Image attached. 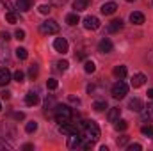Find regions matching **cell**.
Listing matches in <instances>:
<instances>
[{
  "label": "cell",
  "instance_id": "1",
  "mask_svg": "<svg viewBox=\"0 0 153 151\" xmlns=\"http://www.w3.org/2000/svg\"><path fill=\"white\" fill-rule=\"evenodd\" d=\"M80 133H82L84 142L94 144L100 139V128H98V124L94 121H82L80 123Z\"/></svg>",
  "mask_w": 153,
  "mask_h": 151
},
{
  "label": "cell",
  "instance_id": "2",
  "mask_svg": "<svg viewBox=\"0 0 153 151\" xmlns=\"http://www.w3.org/2000/svg\"><path fill=\"white\" fill-rule=\"evenodd\" d=\"M53 117L59 124L62 123H70L73 119V110L68 107V105H55V110H53Z\"/></svg>",
  "mask_w": 153,
  "mask_h": 151
},
{
  "label": "cell",
  "instance_id": "3",
  "mask_svg": "<svg viewBox=\"0 0 153 151\" xmlns=\"http://www.w3.org/2000/svg\"><path fill=\"white\" fill-rule=\"evenodd\" d=\"M39 32L45 34V36H52V34H57L59 32V23L55 20H46L39 25Z\"/></svg>",
  "mask_w": 153,
  "mask_h": 151
},
{
  "label": "cell",
  "instance_id": "4",
  "mask_svg": "<svg viewBox=\"0 0 153 151\" xmlns=\"http://www.w3.org/2000/svg\"><path fill=\"white\" fill-rule=\"evenodd\" d=\"M126 93H128V85H126L121 78L116 82L114 85H112V89H111V94H112V98H116V100L125 98V96H126Z\"/></svg>",
  "mask_w": 153,
  "mask_h": 151
},
{
  "label": "cell",
  "instance_id": "5",
  "mask_svg": "<svg viewBox=\"0 0 153 151\" xmlns=\"http://www.w3.org/2000/svg\"><path fill=\"white\" fill-rule=\"evenodd\" d=\"M59 132L64 133V135H73V133H78V126H75L71 121L70 123H62V124H59Z\"/></svg>",
  "mask_w": 153,
  "mask_h": 151
},
{
  "label": "cell",
  "instance_id": "6",
  "mask_svg": "<svg viewBox=\"0 0 153 151\" xmlns=\"http://www.w3.org/2000/svg\"><path fill=\"white\" fill-rule=\"evenodd\" d=\"M84 27L87 30H96V29H100V20L96 16H85L84 18Z\"/></svg>",
  "mask_w": 153,
  "mask_h": 151
},
{
  "label": "cell",
  "instance_id": "7",
  "mask_svg": "<svg viewBox=\"0 0 153 151\" xmlns=\"http://www.w3.org/2000/svg\"><path fill=\"white\" fill-rule=\"evenodd\" d=\"M141 117L144 123H152L153 121V103H148L146 107H143L141 110Z\"/></svg>",
  "mask_w": 153,
  "mask_h": 151
},
{
  "label": "cell",
  "instance_id": "8",
  "mask_svg": "<svg viewBox=\"0 0 153 151\" xmlns=\"http://www.w3.org/2000/svg\"><path fill=\"white\" fill-rule=\"evenodd\" d=\"M112 48H114V44H112V41L107 38H103L100 41V44H98V52H102V53H111L112 52Z\"/></svg>",
  "mask_w": 153,
  "mask_h": 151
},
{
  "label": "cell",
  "instance_id": "9",
  "mask_svg": "<svg viewBox=\"0 0 153 151\" xmlns=\"http://www.w3.org/2000/svg\"><path fill=\"white\" fill-rule=\"evenodd\" d=\"M100 11H102V14L111 16V14H114L116 11H117V4H116V2H107V4H103V5L100 7Z\"/></svg>",
  "mask_w": 153,
  "mask_h": 151
},
{
  "label": "cell",
  "instance_id": "10",
  "mask_svg": "<svg viewBox=\"0 0 153 151\" xmlns=\"http://www.w3.org/2000/svg\"><path fill=\"white\" fill-rule=\"evenodd\" d=\"M80 146H82V137H78V133L68 135V148L70 150H76Z\"/></svg>",
  "mask_w": 153,
  "mask_h": 151
},
{
  "label": "cell",
  "instance_id": "11",
  "mask_svg": "<svg viewBox=\"0 0 153 151\" xmlns=\"http://www.w3.org/2000/svg\"><path fill=\"white\" fill-rule=\"evenodd\" d=\"M53 48H55L59 53H66V52H68V41L64 38H57L53 41Z\"/></svg>",
  "mask_w": 153,
  "mask_h": 151
},
{
  "label": "cell",
  "instance_id": "12",
  "mask_svg": "<svg viewBox=\"0 0 153 151\" xmlns=\"http://www.w3.org/2000/svg\"><path fill=\"white\" fill-rule=\"evenodd\" d=\"M144 84H146V75H143V73H135V75L132 76V87H134V89L143 87Z\"/></svg>",
  "mask_w": 153,
  "mask_h": 151
},
{
  "label": "cell",
  "instance_id": "13",
  "mask_svg": "<svg viewBox=\"0 0 153 151\" xmlns=\"http://www.w3.org/2000/svg\"><path fill=\"white\" fill-rule=\"evenodd\" d=\"M2 132H4V135L7 137V139H14L16 137V130H14V126H11L9 123H2Z\"/></svg>",
  "mask_w": 153,
  "mask_h": 151
},
{
  "label": "cell",
  "instance_id": "14",
  "mask_svg": "<svg viewBox=\"0 0 153 151\" xmlns=\"http://www.w3.org/2000/svg\"><path fill=\"white\" fill-rule=\"evenodd\" d=\"M32 7V0H16V9L20 13H27Z\"/></svg>",
  "mask_w": 153,
  "mask_h": 151
},
{
  "label": "cell",
  "instance_id": "15",
  "mask_svg": "<svg viewBox=\"0 0 153 151\" xmlns=\"http://www.w3.org/2000/svg\"><path fill=\"white\" fill-rule=\"evenodd\" d=\"M123 29V20H112L109 25H107V30L111 32V34H116V32H119Z\"/></svg>",
  "mask_w": 153,
  "mask_h": 151
},
{
  "label": "cell",
  "instance_id": "16",
  "mask_svg": "<svg viewBox=\"0 0 153 151\" xmlns=\"http://www.w3.org/2000/svg\"><path fill=\"white\" fill-rule=\"evenodd\" d=\"M9 82H11V73H9V70L0 66V85L4 87V85H7Z\"/></svg>",
  "mask_w": 153,
  "mask_h": 151
},
{
  "label": "cell",
  "instance_id": "17",
  "mask_svg": "<svg viewBox=\"0 0 153 151\" xmlns=\"http://www.w3.org/2000/svg\"><path fill=\"white\" fill-rule=\"evenodd\" d=\"M130 21H132L134 25H143V23H144V14L139 13V11H134V13L130 14Z\"/></svg>",
  "mask_w": 153,
  "mask_h": 151
},
{
  "label": "cell",
  "instance_id": "18",
  "mask_svg": "<svg viewBox=\"0 0 153 151\" xmlns=\"http://www.w3.org/2000/svg\"><path fill=\"white\" fill-rule=\"evenodd\" d=\"M38 101H39V96H38V93H36V91H30V93H27V94H25V103H27V105H30V107H32V105H36Z\"/></svg>",
  "mask_w": 153,
  "mask_h": 151
},
{
  "label": "cell",
  "instance_id": "19",
  "mask_svg": "<svg viewBox=\"0 0 153 151\" xmlns=\"http://www.w3.org/2000/svg\"><path fill=\"white\" fill-rule=\"evenodd\" d=\"M119 115H121V109H119V107H112V109H109L107 119H109L111 123H116V121L119 119Z\"/></svg>",
  "mask_w": 153,
  "mask_h": 151
},
{
  "label": "cell",
  "instance_id": "20",
  "mask_svg": "<svg viewBox=\"0 0 153 151\" xmlns=\"http://www.w3.org/2000/svg\"><path fill=\"white\" fill-rule=\"evenodd\" d=\"M55 98L50 94V96H46V100H45V112L50 114V110H55Z\"/></svg>",
  "mask_w": 153,
  "mask_h": 151
},
{
  "label": "cell",
  "instance_id": "21",
  "mask_svg": "<svg viewBox=\"0 0 153 151\" xmlns=\"http://www.w3.org/2000/svg\"><path fill=\"white\" fill-rule=\"evenodd\" d=\"M128 107H130V110H134V112H141L144 105H143V101H141L139 98H134V100H130Z\"/></svg>",
  "mask_w": 153,
  "mask_h": 151
},
{
  "label": "cell",
  "instance_id": "22",
  "mask_svg": "<svg viewBox=\"0 0 153 151\" xmlns=\"http://www.w3.org/2000/svg\"><path fill=\"white\" fill-rule=\"evenodd\" d=\"M89 2H91V0H75V2H73V9H75V13L85 11L87 5H89Z\"/></svg>",
  "mask_w": 153,
  "mask_h": 151
},
{
  "label": "cell",
  "instance_id": "23",
  "mask_svg": "<svg viewBox=\"0 0 153 151\" xmlns=\"http://www.w3.org/2000/svg\"><path fill=\"white\" fill-rule=\"evenodd\" d=\"M93 109H94L96 112H103V110L107 109V101H105V100H98V101L93 103Z\"/></svg>",
  "mask_w": 153,
  "mask_h": 151
},
{
  "label": "cell",
  "instance_id": "24",
  "mask_svg": "<svg viewBox=\"0 0 153 151\" xmlns=\"http://www.w3.org/2000/svg\"><path fill=\"white\" fill-rule=\"evenodd\" d=\"M78 21H80L78 13H71V14H68V16H66V23H68V25H71V27H73V25H76Z\"/></svg>",
  "mask_w": 153,
  "mask_h": 151
},
{
  "label": "cell",
  "instance_id": "25",
  "mask_svg": "<svg viewBox=\"0 0 153 151\" xmlns=\"http://www.w3.org/2000/svg\"><path fill=\"white\" fill-rule=\"evenodd\" d=\"M114 76L116 78H125V76H126V66H116Z\"/></svg>",
  "mask_w": 153,
  "mask_h": 151
},
{
  "label": "cell",
  "instance_id": "26",
  "mask_svg": "<svg viewBox=\"0 0 153 151\" xmlns=\"http://www.w3.org/2000/svg\"><path fill=\"white\" fill-rule=\"evenodd\" d=\"M114 128L117 130V132H125L126 128H128V123L126 121H123V119H117L114 123Z\"/></svg>",
  "mask_w": 153,
  "mask_h": 151
},
{
  "label": "cell",
  "instance_id": "27",
  "mask_svg": "<svg viewBox=\"0 0 153 151\" xmlns=\"http://www.w3.org/2000/svg\"><path fill=\"white\" fill-rule=\"evenodd\" d=\"M5 20H7L9 23H16V21H18V14H16V11H7Z\"/></svg>",
  "mask_w": 153,
  "mask_h": 151
},
{
  "label": "cell",
  "instance_id": "28",
  "mask_svg": "<svg viewBox=\"0 0 153 151\" xmlns=\"http://www.w3.org/2000/svg\"><path fill=\"white\" fill-rule=\"evenodd\" d=\"M14 52H16V57H18V59H22V61H25V59L29 57V52H27L25 48H20V46H18Z\"/></svg>",
  "mask_w": 153,
  "mask_h": 151
},
{
  "label": "cell",
  "instance_id": "29",
  "mask_svg": "<svg viewBox=\"0 0 153 151\" xmlns=\"http://www.w3.org/2000/svg\"><path fill=\"white\" fill-rule=\"evenodd\" d=\"M94 70H96V66H94L93 61H85L84 62V71L85 73H94Z\"/></svg>",
  "mask_w": 153,
  "mask_h": 151
},
{
  "label": "cell",
  "instance_id": "30",
  "mask_svg": "<svg viewBox=\"0 0 153 151\" xmlns=\"http://www.w3.org/2000/svg\"><path fill=\"white\" fill-rule=\"evenodd\" d=\"M36 130H38V123H36V121H29V123L25 124V132H27V133H34Z\"/></svg>",
  "mask_w": 153,
  "mask_h": 151
},
{
  "label": "cell",
  "instance_id": "31",
  "mask_svg": "<svg viewBox=\"0 0 153 151\" xmlns=\"http://www.w3.org/2000/svg\"><path fill=\"white\" fill-rule=\"evenodd\" d=\"M141 132H143V135L153 137V126H152V124H146V126H143V128H141Z\"/></svg>",
  "mask_w": 153,
  "mask_h": 151
},
{
  "label": "cell",
  "instance_id": "32",
  "mask_svg": "<svg viewBox=\"0 0 153 151\" xmlns=\"http://www.w3.org/2000/svg\"><path fill=\"white\" fill-rule=\"evenodd\" d=\"M38 75H39V70H38V66H36V64H32V66L29 68V76H30V78L34 80V78H36Z\"/></svg>",
  "mask_w": 153,
  "mask_h": 151
},
{
  "label": "cell",
  "instance_id": "33",
  "mask_svg": "<svg viewBox=\"0 0 153 151\" xmlns=\"http://www.w3.org/2000/svg\"><path fill=\"white\" fill-rule=\"evenodd\" d=\"M68 66H70L68 61H59V62H57V70H59V71H66Z\"/></svg>",
  "mask_w": 153,
  "mask_h": 151
},
{
  "label": "cell",
  "instance_id": "34",
  "mask_svg": "<svg viewBox=\"0 0 153 151\" xmlns=\"http://www.w3.org/2000/svg\"><path fill=\"white\" fill-rule=\"evenodd\" d=\"M38 11L41 13V14H48V13L52 11V7H50V5H46V4H41V5L38 7Z\"/></svg>",
  "mask_w": 153,
  "mask_h": 151
},
{
  "label": "cell",
  "instance_id": "35",
  "mask_svg": "<svg viewBox=\"0 0 153 151\" xmlns=\"http://www.w3.org/2000/svg\"><path fill=\"white\" fill-rule=\"evenodd\" d=\"M57 85H59V82H57L55 78H50V80L46 82V87H48V89H52V91H53V89H57Z\"/></svg>",
  "mask_w": 153,
  "mask_h": 151
},
{
  "label": "cell",
  "instance_id": "36",
  "mask_svg": "<svg viewBox=\"0 0 153 151\" xmlns=\"http://www.w3.org/2000/svg\"><path fill=\"white\" fill-rule=\"evenodd\" d=\"M13 78H14L16 82H23V78H25V73L18 70V71H14V75H13Z\"/></svg>",
  "mask_w": 153,
  "mask_h": 151
},
{
  "label": "cell",
  "instance_id": "37",
  "mask_svg": "<svg viewBox=\"0 0 153 151\" xmlns=\"http://www.w3.org/2000/svg\"><path fill=\"white\" fill-rule=\"evenodd\" d=\"M126 142H128V135H121V137L117 139V146H119V148L126 146Z\"/></svg>",
  "mask_w": 153,
  "mask_h": 151
},
{
  "label": "cell",
  "instance_id": "38",
  "mask_svg": "<svg viewBox=\"0 0 153 151\" xmlns=\"http://www.w3.org/2000/svg\"><path fill=\"white\" fill-rule=\"evenodd\" d=\"M0 2H2V4H4L5 7H7V11H18V9H16V7H14L13 4H11V0H0Z\"/></svg>",
  "mask_w": 153,
  "mask_h": 151
},
{
  "label": "cell",
  "instance_id": "39",
  "mask_svg": "<svg viewBox=\"0 0 153 151\" xmlns=\"http://www.w3.org/2000/svg\"><path fill=\"white\" fill-rule=\"evenodd\" d=\"M126 150H128V151H141V150H143V146H141V144H130Z\"/></svg>",
  "mask_w": 153,
  "mask_h": 151
},
{
  "label": "cell",
  "instance_id": "40",
  "mask_svg": "<svg viewBox=\"0 0 153 151\" xmlns=\"http://www.w3.org/2000/svg\"><path fill=\"white\" fill-rule=\"evenodd\" d=\"M14 36H16V39H20V41H22V39H25V32H23L22 29H18V30L14 32Z\"/></svg>",
  "mask_w": 153,
  "mask_h": 151
},
{
  "label": "cell",
  "instance_id": "41",
  "mask_svg": "<svg viewBox=\"0 0 153 151\" xmlns=\"http://www.w3.org/2000/svg\"><path fill=\"white\" fill-rule=\"evenodd\" d=\"M13 117H14V119H18V121H22V119L25 117V114H23V112H14V114H13Z\"/></svg>",
  "mask_w": 153,
  "mask_h": 151
},
{
  "label": "cell",
  "instance_id": "42",
  "mask_svg": "<svg viewBox=\"0 0 153 151\" xmlns=\"http://www.w3.org/2000/svg\"><path fill=\"white\" fill-rule=\"evenodd\" d=\"M0 39H2V41H9V39H11V36H9L7 32H0Z\"/></svg>",
  "mask_w": 153,
  "mask_h": 151
},
{
  "label": "cell",
  "instance_id": "43",
  "mask_svg": "<svg viewBox=\"0 0 153 151\" xmlns=\"http://www.w3.org/2000/svg\"><path fill=\"white\" fill-rule=\"evenodd\" d=\"M0 94H2V98H4V100H9V98H11V93H9V91H2Z\"/></svg>",
  "mask_w": 153,
  "mask_h": 151
},
{
  "label": "cell",
  "instance_id": "44",
  "mask_svg": "<svg viewBox=\"0 0 153 151\" xmlns=\"http://www.w3.org/2000/svg\"><path fill=\"white\" fill-rule=\"evenodd\" d=\"M66 2H68V0H52V4H53V5H64Z\"/></svg>",
  "mask_w": 153,
  "mask_h": 151
},
{
  "label": "cell",
  "instance_id": "45",
  "mask_svg": "<svg viewBox=\"0 0 153 151\" xmlns=\"http://www.w3.org/2000/svg\"><path fill=\"white\" fill-rule=\"evenodd\" d=\"M68 100H70V101H71V103H76V105H80V100H78V98H76V96H70V98H68Z\"/></svg>",
  "mask_w": 153,
  "mask_h": 151
},
{
  "label": "cell",
  "instance_id": "46",
  "mask_svg": "<svg viewBox=\"0 0 153 151\" xmlns=\"http://www.w3.org/2000/svg\"><path fill=\"white\" fill-rule=\"evenodd\" d=\"M76 59H80V61H85V53H84V52H78V53H76Z\"/></svg>",
  "mask_w": 153,
  "mask_h": 151
},
{
  "label": "cell",
  "instance_id": "47",
  "mask_svg": "<svg viewBox=\"0 0 153 151\" xmlns=\"http://www.w3.org/2000/svg\"><path fill=\"white\" fill-rule=\"evenodd\" d=\"M9 148H11V146H9L7 142H2V141H0V150H9Z\"/></svg>",
  "mask_w": 153,
  "mask_h": 151
},
{
  "label": "cell",
  "instance_id": "48",
  "mask_svg": "<svg viewBox=\"0 0 153 151\" xmlns=\"http://www.w3.org/2000/svg\"><path fill=\"white\" fill-rule=\"evenodd\" d=\"M32 148H34L32 144H25V146H23V150H25V151H30V150H32Z\"/></svg>",
  "mask_w": 153,
  "mask_h": 151
},
{
  "label": "cell",
  "instance_id": "49",
  "mask_svg": "<svg viewBox=\"0 0 153 151\" xmlns=\"http://www.w3.org/2000/svg\"><path fill=\"white\" fill-rule=\"evenodd\" d=\"M148 98L153 100V89H148Z\"/></svg>",
  "mask_w": 153,
  "mask_h": 151
},
{
  "label": "cell",
  "instance_id": "50",
  "mask_svg": "<svg viewBox=\"0 0 153 151\" xmlns=\"http://www.w3.org/2000/svg\"><path fill=\"white\" fill-rule=\"evenodd\" d=\"M126 2H135V0H126Z\"/></svg>",
  "mask_w": 153,
  "mask_h": 151
},
{
  "label": "cell",
  "instance_id": "51",
  "mask_svg": "<svg viewBox=\"0 0 153 151\" xmlns=\"http://www.w3.org/2000/svg\"><path fill=\"white\" fill-rule=\"evenodd\" d=\"M0 110H2V105H0Z\"/></svg>",
  "mask_w": 153,
  "mask_h": 151
}]
</instances>
